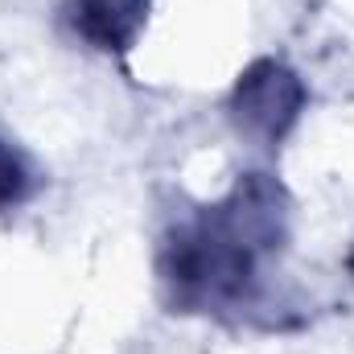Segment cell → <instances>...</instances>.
I'll return each instance as SVG.
<instances>
[{
	"label": "cell",
	"mask_w": 354,
	"mask_h": 354,
	"mask_svg": "<svg viewBox=\"0 0 354 354\" xmlns=\"http://www.w3.org/2000/svg\"><path fill=\"white\" fill-rule=\"evenodd\" d=\"M292 239V198L268 169H248L206 206L174 218L157 243V292L181 317L256 322L272 297V268Z\"/></svg>",
	"instance_id": "1"
},
{
	"label": "cell",
	"mask_w": 354,
	"mask_h": 354,
	"mask_svg": "<svg viewBox=\"0 0 354 354\" xmlns=\"http://www.w3.org/2000/svg\"><path fill=\"white\" fill-rule=\"evenodd\" d=\"M309 107L305 79L284 58H256L227 91V124L256 149H280Z\"/></svg>",
	"instance_id": "2"
},
{
	"label": "cell",
	"mask_w": 354,
	"mask_h": 354,
	"mask_svg": "<svg viewBox=\"0 0 354 354\" xmlns=\"http://www.w3.org/2000/svg\"><path fill=\"white\" fill-rule=\"evenodd\" d=\"M149 12H153V0H62L58 4L62 29L87 50L107 58L132 54V46L149 25Z\"/></svg>",
	"instance_id": "3"
},
{
	"label": "cell",
	"mask_w": 354,
	"mask_h": 354,
	"mask_svg": "<svg viewBox=\"0 0 354 354\" xmlns=\"http://www.w3.org/2000/svg\"><path fill=\"white\" fill-rule=\"evenodd\" d=\"M46 185L41 165L8 136H0V214L25 206L37 198V189Z\"/></svg>",
	"instance_id": "4"
},
{
	"label": "cell",
	"mask_w": 354,
	"mask_h": 354,
	"mask_svg": "<svg viewBox=\"0 0 354 354\" xmlns=\"http://www.w3.org/2000/svg\"><path fill=\"white\" fill-rule=\"evenodd\" d=\"M346 276L354 280V248H351V256H346Z\"/></svg>",
	"instance_id": "5"
}]
</instances>
